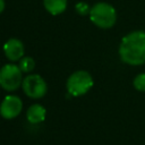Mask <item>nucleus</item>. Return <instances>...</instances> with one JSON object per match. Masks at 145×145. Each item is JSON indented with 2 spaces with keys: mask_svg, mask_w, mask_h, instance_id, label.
<instances>
[{
  "mask_svg": "<svg viewBox=\"0 0 145 145\" xmlns=\"http://www.w3.org/2000/svg\"><path fill=\"white\" fill-rule=\"evenodd\" d=\"M120 59L130 66L145 63V32L134 31L127 34L119 45Z\"/></svg>",
  "mask_w": 145,
  "mask_h": 145,
  "instance_id": "1",
  "label": "nucleus"
},
{
  "mask_svg": "<svg viewBox=\"0 0 145 145\" xmlns=\"http://www.w3.org/2000/svg\"><path fill=\"white\" fill-rule=\"evenodd\" d=\"M91 22L100 28H111L117 20V12L113 6L106 2L95 3L89 11Z\"/></svg>",
  "mask_w": 145,
  "mask_h": 145,
  "instance_id": "2",
  "label": "nucleus"
},
{
  "mask_svg": "<svg viewBox=\"0 0 145 145\" xmlns=\"http://www.w3.org/2000/svg\"><path fill=\"white\" fill-rule=\"evenodd\" d=\"M93 86V78L86 70H77L72 72L66 83L68 93L71 96H82L86 94Z\"/></svg>",
  "mask_w": 145,
  "mask_h": 145,
  "instance_id": "3",
  "label": "nucleus"
},
{
  "mask_svg": "<svg viewBox=\"0 0 145 145\" xmlns=\"http://www.w3.org/2000/svg\"><path fill=\"white\" fill-rule=\"evenodd\" d=\"M22 70L17 65L7 63L0 69V86L7 92L16 91L23 83Z\"/></svg>",
  "mask_w": 145,
  "mask_h": 145,
  "instance_id": "4",
  "label": "nucleus"
},
{
  "mask_svg": "<svg viewBox=\"0 0 145 145\" xmlns=\"http://www.w3.org/2000/svg\"><path fill=\"white\" fill-rule=\"evenodd\" d=\"M24 93L31 99H41L46 94L48 86L45 80L36 74L27 75L22 83Z\"/></svg>",
  "mask_w": 145,
  "mask_h": 145,
  "instance_id": "5",
  "label": "nucleus"
},
{
  "mask_svg": "<svg viewBox=\"0 0 145 145\" xmlns=\"http://www.w3.org/2000/svg\"><path fill=\"white\" fill-rule=\"evenodd\" d=\"M23 109L22 100L16 95H7L0 104V114L5 119L16 118Z\"/></svg>",
  "mask_w": 145,
  "mask_h": 145,
  "instance_id": "6",
  "label": "nucleus"
},
{
  "mask_svg": "<svg viewBox=\"0 0 145 145\" xmlns=\"http://www.w3.org/2000/svg\"><path fill=\"white\" fill-rule=\"evenodd\" d=\"M3 52L7 59L10 61H17L24 57L25 48L23 42L18 39H9L3 44Z\"/></svg>",
  "mask_w": 145,
  "mask_h": 145,
  "instance_id": "7",
  "label": "nucleus"
},
{
  "mask_svg": "<svg viewBox=\"0 0 145 145\" xmlns=\"http://www.w3.org/2000/svg\"><path fill=\"white\" fill-rule=\"evenodd\" d=\"M46 110L41 104H32L26 112V118L31 123H40L45 119Z\"/></svg>",
  "mask_w": 145,
  "mask_h": 145,
  "instance_id": "8",
  "label": "nucleus"
},
{
  "mask_svg": "<svg viewBox=\"0 0 145 145\" xmlns=\"http://www.w3.org/2000/svg\"><path fill=\"white\" fill-rule=\"evenodd\" d=\"M44 8L51 15H60L67 8V0H43Z\"/></svg>",
  "mask_w": 145,
  "mask_h": 145,
  "instance_id": "9",
  "label": "nucleus"
},
{
  "mask_svg": "<svg viewBox=\"0 0 145 145\" xmlns=\"http://www.w3.org/2000/svg\"><path fill=\"white\" fill-rule=\"evenodd\" d=\"M18 67L23 72H31L35 68V61L32 57H23L19 60Z\"/></svg>",
  "mask_w": 145,
  "mask_h": 145,
  "instance_id": "10",
  "label": "nucleus"
},
{
  "mask_svg": "<svg viewBox=\"0 0 145 145\" xmlns=\"http://www.w3.org/2000/svg\"><path fill=\"white\" fill-rule=\"evenodd\" d=\"M134 87L139 92H145V74H139L134 78Z\"/></svg>",
  "mask_w": 145,
  "mask_h": 145,
  "instance_id": "11",
  "label": "nucleus"
},
{
  "mask_svg": "<svg viewBox=\"0 0 145 145\" xmlns=\"http://www.w3.org/2000/svg\"><path fill=\"white\" fill-rule=\"evenodd\" d=\"M75 9H76V11H77L79 15H82V16L87 15V14H89V11H91V8L88 7V5H87L86 2H83V1L76 3Z\"/></svg>",
  "mask_w": 145,
  "mask_h": 145,
  "instance_id": "12",
  "label": "nucleus"
},
{
  "mask_svg": "<svg viewBox=\"0 0 145 145\" xmlns=\"http://www.w3.org/2000/svg\"><path fill=\"white\" fill-rule=\"evenodd\" d=\"M5 9V0H0V14Z\"/></svg>",
  "mask_w": 145,
  "mask_h": 145,
  "instance_id": "13",
  "label": "nucleus"
}]
</instances>
